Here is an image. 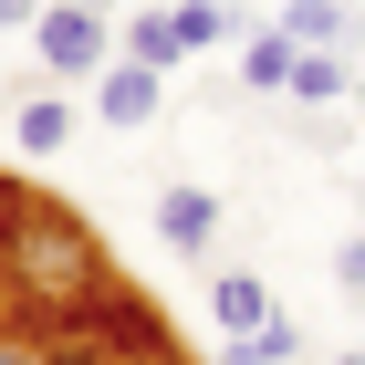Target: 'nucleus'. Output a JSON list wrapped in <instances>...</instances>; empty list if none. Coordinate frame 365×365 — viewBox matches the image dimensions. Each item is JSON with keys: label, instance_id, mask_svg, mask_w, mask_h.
<instances>
[{"label": "nucleus", "instance_id": "1", "mask_svg": "<svg viewBox=\"0 0 365 365\" xmlns=\"http://www.w3.org/2000/svg\"><path fill=\"white\" fill-rule=\"evenodd\" d=\"M31 53H42V73H63V84H94V73L115 63V21L105 11H73V0H42Z\"/></svg>", "mask_w": 365, "mask_h": 365}, {"label": "nucleus", "instance_id": "2", "mask_svg": "<svg viewBox=\"0 0 365 365\" xmlns=\"http://www.w3.org/2000/svg\"><path fill=\"white\" fill-rule=\"evenodd\" d=\"M157 115H168V73H157V63H125V53H115L105 73H94V125L136 136V125H157Z\"/></svg>", "mask_w": 365, "mask_h": 365}, {"label": "nucleus", "instance_id": "3", "mask_svg": "<svg viewBox=\"0 0 365 365\" xmlns=\"http://www.w3.org/2000/svg\"><path fill=\"white\" fill-rule=\"evenodd\" d=\"M220 230H230L220 188H188V178H178V188H157V240H168V251L209 261V240H220Z\"/></svg>", "mask_w": 365, "mask_h": 365}, {"label": "nucleus", "instance_id": "4", "mask_svg": "<svg viewBox=\"0 0 365 365\" xmlns=\"http://www.w3.org/2000/svg\"><path fill=\"white\" fill-rule=\"evenodd\" d=\"M272 31L292 53H344V42H355V0H282Z\"/></svg>", "mask_w": 365, "mask_h": 365}, {"label": "nucleus", "instance_id": "5", "mask_svg": "<svg viewBox=\"0 0 365 365\" xmlns=\"http://www.w3.org/2000/svg\"><path fill=\"white\" fill-rule=\"evenodd\" d=\"M282 105H303V115L355 105V63H344V53H292V94H282Z\"/></svg>", "mask_w": 365, "mask_h": 365}, {"label": "nucleus", "instance_id": "6", "mask_svg": "<svg viewBox=\"0 0 365 365\" xmlns=\"http://www.w3.org/2000/svg\"><path fill=\"white\" fill-rule=\"evenodd\" d=\"M125 63H157V73H178L188 63V42H178V11L168 0H146V11H125V42H115Z\"/></svg>", "mask_w": 365, "mask_h": 365}, {"label": "nucleus", "instance_id": "7", "mask_svg": "<svg viewBox=\"0 0 365 365\" xmlns=\"http://www.w3.org/2000/svg\"><path fill=\"white\" fill-rule=\"evenodd\" d=\"M240 94H261V105L292 94V42H282L272 21H251V42H240Z\"/></svg>", "mask_w": 365, "mask_h": 365}, {"label": "nucleus", "instance_id": "8", "mask_svg": "<svg viewBox=\"0 0 365 365\" xmlns=\"http://www.w3.org/2000/svg\"><path fill=\"white\" fill-rule=\"evenodd\" d=\"M261 313H272V282L261 272H209V324L220 334H251Z\"/></svg>", "mask_w": 365, "mask_h": 365}, {"label": "nucleus", "instance_id": "9", "mask_svg": "<svg viewBox=\"0 0 365 365\" xmlns=\"http://www.w3.org/2000/svg\"><path fill=\"white\" fill-rule=\"evenodd\" d=\"M220 344H251L261 365H313V334H303V313H292V303H272L251 334H220Z\"/></svg>", "mask_w": 365, "mask_h": 365}, {"label": "nucleus", "instance_id": "10", "mask_svg": "<svg viewBox=\"0 0 365 365\" xmlns=\"http://www.w3.org/2000/svg\"><path fill=\"white\" fill-rule=\"evenodd\" d=\"M11 136H21V157H63L73 105H63V94H21V105H11Z\"/></svg>", "mask_w": 365, "mask_h": 365}, {"label": "nucleus", "instance_id": "11", "mask_svg": "<svg viewBox=\"0 0 365 365\" xmlns=\"http://www.w3.org/2000/svg\"><path fill=\"white\" fill-rule=\"evenodd\" d=\"M168 11H178V42H188V53H220V42H251V21H240L230 0H168Z\"/></svg>", "mask_w": 365, "mask_h": 365}, {"label": "nucleus", "instance_id": "12", "mask_svg": "<svg viewBox=\"0 0 365 365\" xmlns=\"http://www.w3.org/2000/svg\"><path fill=\"white\" fill-rule=\"evenodd\" d=\"M0 365H63L53 334H21V324H0Z\"/></svg>", "mask_w": 365, "mask_h": 365}, {"label": "nucleus", "instance_id": "13", "mask_svg": "<svg viewBox=\"0 0 365 365\" xmlns=\"http://www.w3.org/2000/svg\"><path fill=\"white\" fill-rule=\"evenodd\" d=\"M334 282H344V292H355V303H365V230H355V240H344V251H334Z\"/></svg>", "mask_w": 365, "mask_h": 365}, {"label": "nucleus", "instance_id": "14", "mask_svg": "<svg viewBox=\"0 0 365 365\" xmlns=\"http://www.w3.org/2000/svg\"><path fill=\"white\" fill-rule=\"evenodd\" d=\"M42 21V0H0V31H31Z\"/></svg>", "mask_w": 365, "mask_h": 365}, {"label": "nucleus", "instance_id": "15", "mask_svg": "<svg viewBox=\"0 0 365 365\" xmlns=\"http://www.w3.org/2000/svg\"><path fill=\"white\" fill-rule=\"evenodd\" d=\"M209 365H261V355H251V344H209Z\"/></svg>", "mask_w": 365, "mask_h": 365}, {"label": "nucleus", "instance_id": "16", "mask_svg": "<svg viewBox=\"0 0 365 365\" xmlns=\"http://www.w3.org/2000/svg\"><path fill=\"white\" fill-rule=\"evenodd\" d=\"M73 11H105V21H115V0H73Z\"/></svg>", "mask_w": 365, "mask_h": 365}, {"label": "nucleus", "instance_id": "17", "mask_svg": "<svg viewBox=\"0 0 365 365\" xmlns=\"http://www.w3.org/2000/svg\"><path fill=\"white\" fill-rule=\"evenodd\" d=\"M334 365H365V344H344V355H334Z\"/></svg>", "mask_w": 365, "mask_h": 365}, {"label": "nucleus", "instance_id": "18", "mask_svg": "<svg viewBox=\"0 0 365 365\" xmlns=\"http://www.w3.org/2000/svg\"><path fill=\"white\" fill-rule=\"evenodd\" d=\"M355 42H365V0H355Z\"/></svg>", "mask_w": 365, "mask_h": 365}, {"label": "nucleus", "instance_id": "19", "mask_svg": "<svg viewBox=\"0 0 365 365\" xmlns=\"http://www.w3.org/2000/svg\"><path fill=\"white\" fill-rule=\"evenodd\" d=\"M355 220H365V178H355Z\"/></svg>", "mask_w": 365, "mask_h": 365}, {"label": "nucleus", "instance_id": "20", "mask_svg": "<svg viewBox=\"0 0 365 365\" xmlns=\"http://www.w3.org/2000/svg\"><path fill=\"white\" fill-rule=\"evenodd\" d=\"M230 11H240V0H230Z\"/></svg>", "mask_w": 365, "mask_h": 365}]
</instances>
